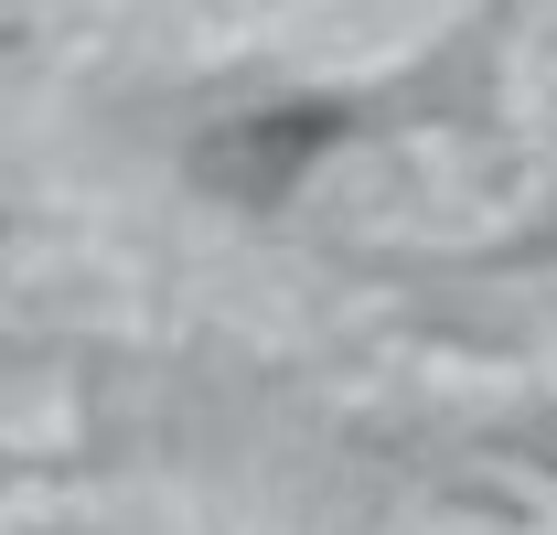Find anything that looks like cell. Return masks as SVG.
<instances>
[{"mask_svg": "<svg viewBox=\"0 0 557 535\" xmlns=\"http://www.w3.org/2000/svg\"><path fill=\"white\" fill-rule=\"evenodd\" d=\"M333 139H344V108H278V119H247V129H214L205 150H194V172L225 183V194H247V203H269V194H289V172H311Z\"/></svg>", "mask_w": 557, "mask_h": 535, "instance_id": "1", "label": "cell"}]
</instances>
